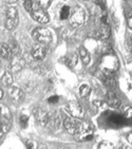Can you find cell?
<instances>
[{"label":"cell","instance_id":"8fae6325","mask_svg":"<svg viewBox=\"0 0 132 149\" xmlns=\"http://www.w3.org/2000/svg\"><path fill=\"white\" fill-rule=\"evenodd\" d=\"M95 36L101 40H105L107 38H109L110 36V26L108 23H103L101 28L95 32Z\"/></svg>","mask_w":132,"mask_h":149},{"label":"cell","instance_id":"1f68e13d","mask_svg":"<svg viewBox=\"0 0 132 149\" xmlns=\"http://www.w3.org/2000/svg\"><path fill=\"white\" fill-rule=\"evenodd\" d=\"M49 102H50V103H53V104L57 103V102H58V96H52V97L49 98Z\"/></svg>","mask_w":132,"mask_h":149},{"label":"cell","instance_id":"4316f807","mask_svg":"<svg viewBox=\"0 0 132 149\" xmlns=\"http://www.w3.org/2000/svg\"><path fill=\"white\" fill-rule=\"evenodd\" d=\"M113 147H114L113 144H112L111 142H108V141H103V142H101L99 145H98V148H101V149H112Z\"/></svg>","mask_w":132,"mask_h":149},{"label":"cell","instance_id":"cb8c5ba5","mask_svg":"<svg viewBox=\"0 0 132 149\" xmlns=\"http://www.w3.org/2000/svg\"><path fill=\"white\" fill-rule=\"evenodd\" d=\"M121 112H122V114L125 115L126 118H131L132 109H131V107L128 106V105H125V106L122 107V108H121Z\"/></svg>","mask_w":132,"mask_h":149},{"label":"cell","instance_id":"7402d4cb","mask_svg":"<svg viewBox=\"0 0 132 149\" xmlns=\"http://www.w3.org/2000/svg\"><path fill=\"white\" fill-rule=\"evenodd\" d=\"M70 13H71V9H70L69 6H63V9L60 10V14H59L60 15V18L63 20L68 19L70 16Z\"/></svg>","mask_w":132,"mask_h":149},{"label":"cell","instance_id":"ba28073f","mask_svg":"<svg viewBox=\"0 0 132 149\" xmlns=\"http://www.w3.org/2000/svg\"><path fill=\"white\" fill-rule=\"evenodd\" d=\"M31 54H32V57L35 58V59H42L47 54V50L42 43L38 42L37 45H35L32 48Z\"/></svg>","mask_w":132,"mask_h":149},{"label":"cell","instance_id":"d6a6232c","mask_svg":"<svg viewBox=\"0 0 132 149\" xmlns=\"http://www.w3.org/2000/svg\"><path fill=\"white\" fill-rule=\"evenodd\" d=\"M6 2H8V3H14V2H16L17 0H4Z\"/></svg>","mask_w":132,"mask_h":149},{"label":"cell","instance_id":"5bb4252c","mask_svg":"<svg viewBox=\"0 0 132 149\" xmlns=\"http://www.w3.org/2000/svg\"><path fill=\"white\" fill-rule=\"evenodd\" d=\"M10 120H11V112H10L9 108L6 105L0 104V122L10 123Z\"/></svg>","mask_w":132,"mask_h":149},{"label":"cell","instance_id":"2e32d148","mask_svg":"<svg viewBox=\"0 0 132 149\" xmlns=\"http://www.w3.org/2000/svg\"><path fill=\"white\" fill-rule=\"evenodd\" d=\"M66 63L69 67H71V68H74V67L76 66V65H77V63H78L77 54H75V53H72V54H70L69 56L67 57Z\"/></svg>","mask_w":132,"mask_h":149},{"label":"cell","instance_id":"484cf974","mask_svg":"<svg viewBox=\"0 0 132 149\" xmlns=\"http://www.w3.org/2000/svg\"><path fill=\"white\" fill-rule=\"evenodd\" d=\"M36 3L43 10H46L51 6V0H36Z\"/></svg>","mask_w":132,"mask_h":149},{"label":"cell","instance_id":"7c38bea8","mask_svg":"<svg viewBox=\"0 0 132 149\" xmlns=\"http://www.w3.org/2000/svg\"><path fill=\"white\" fill-rule=\"evenodd\" d=\"M49 113L44 110H38L35 114V118H36V120L37 123L40 125L41 127H47L48 125V120H49Z\"/></svg>","mask_w":132,"mask_h":149},{"label":"cell","instance_id":"7a4b0ae2","mask_svg":"<svg viewBox=\"0 0 132 149\" xmlns=\"http://www.w3.org/2000/svg\"><path fill=\"white\" fill-rule=\"evenodd\" d=\"M87 14L86 11L81 8V6H75L71 10V13H70L69 20L70 23L73 28H78V26H83L85 21H86Z\"/></svg>","mask_w":132,"mask_h":149},{"label":"cell","instance_id":"e575fe53","mask_svg":"<svg viewBox=\"0 0 132 149\" xmlns=\"http://www.w3.org/2000/svg\"><path fill=\"white\" fill-rule=\"evenodd\" d=\"M87 1H89V0H87Z\"/></svg>","mask_w":132,"mask_h":149},{"label":"cell","instance_id":"52a82bcc","mask_svg":"<svg viewBox=\"0 0 132 149\" xmlns=\"http://www.w3.org/2000/svg\"><path fill=\"white\" fill-rule=\"evenodd\" d=\"M61 125V120H60V114L55 112L53 114L49 115V120H48V125L47 127L50 128L52 131H57L60 128Z\"/></svg>","mask_w":132,"mask_h":149},{"label":"cell","instance_id":"4dcf8cb0","mask_svg":"<svg viewBox=\"0 0 132 149\" xmlns=\"http://www.w3.org/2000/svg\"><path fill=\"white\" fill-rule=\"evenodd\" d=\"M26 147L28 148H30V149H34V148H36L37 147V145H36V142L35 141H32V140H29V141H26Z\"/></svg>","mask_w":132,"mask_h":149},{"label":"cell","instance_id":"f1b7e54d","mask_svg":"<svg viewBox=\"0 0 132 149\" xmlns=\"http://www.w3.org/2000/svg\"><path fill=\"white\" fill-rule=\"evenodd\" d=\"M33 6H34V3H33L32 0H24L23 1V8H24L26 11L30 12V13H31L32 9H33Z\"/></svg>","mask_w":132,"mask_h":149},{"label":"cell","instance_id":"603a6c76","mask_svg":"<svg viewBox=\"0 0 132 149\" xmlns=\"http://www.w3.org/2000/svg\"><path fill=\"white\" fill-rule=\"evenodd\" d=\"M18 22V19H12V18H6V28L8 30H13L16 26Z\"/></svg>","mask_w":132,"mask_h":149},{"label":"cell","instance_id":"4fadbf2b","mask_svg":"<svg viewBox=\"0 0 132 149\" xmlns=\"http://www.w3.org/2000/svg\"><path fill=\"white\" fill-rule=\"evenodd\" d=\"M26 65V60L21 58L20 56H14L11 61V69L13 72H18L22 69Z\"/></svg>","mask_w":132,"mask_h":149},{"label":"cell","instance_id":"9c48e42d","mask_svg":"<svg viewBox=\"0 0 132 149\" xmlns=\"http://www.w3.org/2000/svg\"><path fill=\"white\" fill-rule=\"evenodd\" d=\"M9 94L11 96V98L16 103H21L24 98V93L23 91L18 88V87H11L9 90Z\"/></svg>","mask_w":132,"mask_h":149},{"label":"cell","instance_id":"ac0fdd59","mask_svg":"<svg viewBox=\"0 0 132 149\" xmlns=\"http://www.w3.org/2000/svg\"><path fill=\"white\" fill-rule=\"evenodd\" d=\"M79 54H81V57L83 65H88V63H90V59H91L89 52L87 51L85 48H81V49H79Z\"/></svg>","mask_w":132,"mask_h":149},{"label":"cell","instance_id":"30bf717a","mask_svg":"<svg viewBox=\"0 0 132 149\" xmlns=\"http://www.w3.org/2000/svg\"><path fill=\"white\" fill-rule=\"evenodd\" d=\"M106 103L112 108H118L121 106V100L117 97V95L115 94L114 92L109 91L107 93L106 96Z\"/></svg>","mask_w":132,"mask_h":149},{"label":"cell","instance_id":"5b68a950","mask_svg":"<svg viewBox=\"0 0 132 149\" xmlns=\"http://www.w3.org/2000/svg\"><path fill=\"white\" fill-rule=\"evenodd\" d=\"M66 110L72 118H83L85 116V111H83V107L76 102H71V103L68 104L66 106Z\"/></svg>","mask_w":132,"mask_h":149},{"label":"cell","instance_id":"836d02e7","mask_svg":"<svg viewBox=\"0 0 132 149\" xmlns=\"http://www.w3.org/2000/svg\"><path fill=\"white\" fill-rule=\"evenodd\" d=\"M2 96H3V91L1 89H0V100L2 98Z\"/></svg>","mask_w":132,"mask_h":149},{"label":"cell","instance_id":"6da1fadb","mask_svg":"<svg viewBox=\"0 0 132 149\" xmlns=\"http://www.w3.org/2000/svg\"><path fill=\"white\" fill-rule=\"evenodd\" d=\"M101 69L106 75H112L119 68L117 57L114 54H106L101 58Z\"/></svg>","mask_w":132,"mask_h":149},{"label":"cell","instance_id":"9a60e30c","mask_svg":"<svg viewBox=\"0 0 132 149\" xmlns=\"http://www.w3.org/2000/svg\"><path fill=\"white\" fill-rule=\"evenodd\" d=\"M0 56L6 58V59H9L12 57V50L9 45H6V43L0 45Z\"/></svg>","mask_w":132,"mask_h":149},{"label":"cell","instance_id":"ffe728a7","mask_svg":"<svg viewBox=\"0 0 132 149\" xmlns=\"http://www.w3.org/2000/svg\"><path fill=\"white\" fill-rule=\"evenodd\" d=\"M2 84L4 85V86H6V87L11 86L12 84H13V76H12V74L10 73V72H6V73L3 74V76H2Z\"/></svg>","mask_w":132,"mask_h":149},{"label":"cell","instance_id":"3957f363","mask_svg":"<svg viewBox=\"0 0 132 149\" xmlns=\"http://www.w3.org/2000/svg\"><path fill=\"white\" fill-rule=\"evenodd\" d=\"M33 38L42 45H48L52 41V32L47 28H37L33 31Z\"/></svg>","mask_w":132,"mask_h":149},{"label":"cell","instance_id":"d6986e66","mask_svg":"<svg viewBox=\"0 0 132 149\" xmlns=\"http://www.w3.org/2000/svg\"><path fill=\"white\" fill-rule=\"evenodd\" d=\"M6 17L12 18V19H18V12L16 8L14 6H10L6 9Z\"/></svg>","mask_w":132,"mask_h":149},{"label":"cell","instance_id":"83f0119b","mask_svg":"<svg viewBox=\"0 0 132 149\" xmlns=\"http://www.w3.org/2000/svg\"><path fill=\"white\" fill-rule=\"evenodd\" d=\"M11 50H12V55H14V56H19L21 54V50H20V47L18 46V45H11Z\"/></svg>","mask_w":132,"mask_h":149},{"label":"cell","instance_id":"e0dca14e","mask_svg":"<svg viewBox=\"0 0 132 149\" xmlns=\"http://www.w3.org/2000/svg\"><path fill=\"white\" fill-rule=\"evenodd\" d=\"M104 83H105V86L107 88H109L110 90L114 89L115 87H116V81H115L114 77L112 75H107L105 79H104Z\"/></svg>","mask_w":132,"mask_h":149},{"label":"cell","instance_id":"277c9868","mask_svg":"<svg viewBox=\"0 0 132 149\" xmlns=\"http://www.w3.org/2000/svg\"><path fill=\"white\" fill-rule=\"evenodd\" d=\"M31 15L32 17H33V19L36 20L37 22L39 23H47L49 22V15H48V13L46 12V10H43L42 8H40V6H38V4H34L33 6V9H32L31 11Z\"/></svg>","mask_w":132,"mask_h":149},{"label":"cell","instance_id":"8992f818","mask_svg":"<svg viewBox=\"0 0 132 149\" xmlns=\"http://www.w3.org/2000/svg\"><path fill=\"white\" fill-rule=\"evenodd\" d=\"M81 120L79 118H67L63 122V126L66 128V130L69 133L74 135L76 132H77L78 128H79V125H81Z\"/></svg>","mask_w":132,"mask_h":149},{"label":"cell","instance_id":"44dd1931","mask_svg":"<svg viewBox=\"0 0 132 149\" xmlns=\"http://www.w3.org/2000/svg\"><path fill=\"white\" fill-rule=\"evenodd\" d=\"M90 92H91V88L88 85H81V88H79V94H81V97L88 96Z\"/></svg>","mask_w":132,"mask_h":149},{"label":"cell","instance_id":"d4e9b609","mask_svg":"<svg viewBox=\"0 0 132 149\" xmlns=\"http://www.w3.org/2000/svg\"><path fill=\"white\" fill-rule=\"evenodd\" d=\"M9 129H10V123H8V122H0V136L3 133L9 131Z\"/></svg>","mask_w":132,"mask_h":149},{"label":"cell","instance_id":"f546056e","mask_svg":"<svg viewBox=\"0 0 132 149\" xmlns=\"http://www.w3.org/2000/svg\"><path fill=\"white\" fill-rule=\"evenodd\" d=\"M28 124H29V118L26 115H21L20 116V126L22 128H26L28 127Z\"/></svg>","mask_w":132,"mask_h":149}]
</instances>
